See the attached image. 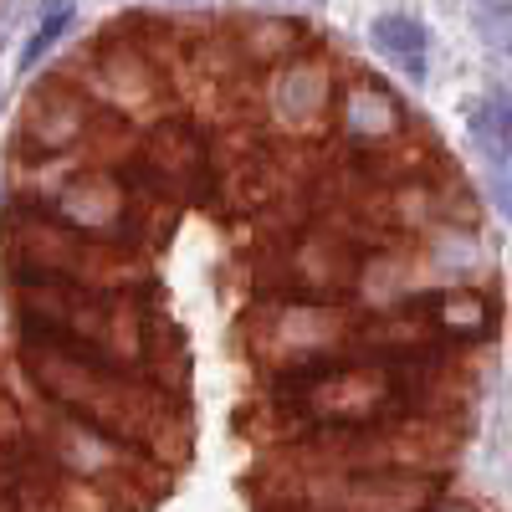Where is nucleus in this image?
I'll use <instances>...</instances> for the list:
<instances>
[{
    "instance_id": "f257e3e1",
    "label": "nucleus",
    "mask_w": 512,
    "mask_h": 512,
    "mask_svg": "<svg viewBox=\"0 0 512 512\" xmlns=\"http://www.w3.org/2000/svg\"><path fill=\"white\" fill-rule=\"evenodd\" d=\"M31 451L41 456L57 472V482L77 487V492H93V497H113V492H134L139 477L149 472L144 451H134L128 441L98 431V425L47 410L41 405V425L31 431Z\"/></svg>"
},
{
    "instance_id": "f03ea898",
    "label": "nucleus",
    "mask_w": 512,
    "mask_h": 512,
    "mask_svg": "<svg viewBox=\"0 0 512 512\" xmlns=\"http://www.w3.org/2000/svg\"><path fill=\"white\" fill-rule=\"evenodd\" d=\"M354 328L359 318L338 303H313V297H262L246 323V344H251V359L267 369H282V364H308V359H323V354H344L354 349Z\"/></svg>"
},
{
    "instance_id": "7ed1b4c3",
    "label": "nucleus",
    "mask_w": 512,
    "mask_h": 512,
    "mask_svg": "<svg viewBox=\"0 0 512 512\" xmlns=\"http://www.w3.org/2000/svg\"><path fill=\"white\" fill-rule=\"evenodd\" d=\"M108 123H123V118L103 113L82 93L77 77L67 82V72H47L21 108L16 144H21V154H31V164H62V159L88 154L108 134Z\"/></svg>"
},
{
    "instance_id": "20e7f679",
    "label": "nucleus",
    "mask_w": 512,
    "mask_h": 512,
    "mask_svg": "<svg viewBox=\"0 0 512 512\" xmlns=\"http://www.w3.org/2000/svg\"><path fill=\"white\" fill-rule=\"evenodd\" d=\"M338 82H344V62L328 47H313L303 57H292L287 67L256 77V113L287 144H308L323 128H333V103Z\"/></svg>"
},
{
    "instance_id": "39448f33",
    "label": "nucleus",
    "mask_w": 512,
    "mask_h": 512,
    "mask_svg": "<svg viewBox=\"0 0 512 512\" xmlns=\"http://www.w3.org/2000/svg\"><path fill=\"white\" fill-rule=\"evenodd\" d=\"M47 210L72 231L82 236L93 251H134L149 231V210L134 205L113 175V164H88L82 159L72 175L57 185V195L47 200Z\"/></svg>"
},
{
    "instance_id": "423d86ee",
    "label": "nucleus",
    "mask_w": 512,
    "mask_h": 512,
    "mask_svg": "<svg viewBox=\"0 0 512 512\" xmlns=\"http://www.w3.org/2000/svg\"><path fill=\"white\" fill-rule=\"evenodd\" d=\"M369 241L349 236L333 221H308L282 241V282L272 297H313V303L349 308L354 272Z\"/></svg>"
},
{
    "instance_id": "0eeeda50",
    "label": "nucleus",
    "mask_w": 512,
    "mask_h": 512,
    "mask_svg": "<svg viewBox=\"0 0 512 512\" xmlns=\"http://www.w3.org/2000/svg\"><path fill=\"white\" fill-rule=\"evenodd\" d=\"M77 82L103 113L128 123L139 108L164 98V62L154 57V47L134 41L128 31H108V36L93 41V52L77 62Z\"/></svg>"
},
{
    "instance_id": "6e6552de",
    "label": "nucleus",
    "mask_w": 512,
    "mask_h": 512,
    "mask_svg": "<svg viewBox=\"0 0 512 512\" xmlns=\"http://www.w3.org/2000/svg\"><path fill=\"white\" fill-rule=\"evenodd\" d=\"M415 113L410 103L384 82L379 72L344 67L338 82V103H333V139L349 154H390L410 139Z\"/></svg>"
},
{
    "instance_id": "1a4fd4ad",
    "label": "nucleus",
    "mask_w": 512,
    "mask_h": 512,
    "mask_svg": "<svg viewBox=\"0 0 512 512\" xmlns=\"http://www.w3.org/2000/svg\"><path fill=\"white\" fill-rule=\"evenodd\" d=\"M405 318H415L446 349H482L502 328V297L497 287H425Z\"/></svg>"
},
{
    "instance_id": "9d476101",
    "label": "nucleus",
    "mask_w": 512,
    "mask_h": 512,
    "mask_svg": "<svg viewBox=\"0 0 512 512\" xmlns=\"http://www.w3.org/2000/svg\"><path fill=\"white\" fill-rule=\"evenodd\" d=\"M420 292H425V282H420L415 246L369 241L364 256H359V272H354L349 313L354 318H395V313H405L415 303Z\"/></svg>"
},
{
    "instance_id": "9b49d317",
    "label": "nucleus",
    "mask_w": 512,
    "mask_h": 512,
    "mask_svg": "<svg viewBox=\"0 0 512 512\" xmlns=\"http://www.w3.org/2000/svg\"><path fill=\"white\" fill-rule=\"evenodd\" d=\"M226 52L236 57V67H251L256 77H267L277 67H287L292 57H303L318 47V36L303 16H277V11H236L226 21Z\"/></svg>"
},
{
    "instance_id": "f8f14e48",
    "label": "nucleus",
    "mask_w": 512,
    "mask_h": 512,
    "mask_svg": "<svg viewBox=\"0 0 512 512\" xmlns=\"http://www.w3.org/2000/svg\"><path fill=\"white\" fill-rule=\"evenodd\" d=\"M415 262L425 287H492L497 251L482 226H436L415 241Z\"/></svg>"
},
{
    "instance_id": "ddd939ff",
    "label": "nucleus",
    "mask_w": 512,
    "mask_h": 512,
    "mask_svg": "<svg viewBox=\"0 0 512 512\" xmlns=\"http://www.w3.org/2000/svg\"><path fill=\"white\" fill-rule=\"evenodd\" d=\"M154 175H164L175 190H195V175L210 169V149L200 139V128L190 118H159L144 128V154Z\"/></svg>"
},
{
    "instance_id": "4468645a",
    "label": "nucleus",
    "mask_w": 512,
    "mask_h": 512,
    "mask_svg": "<svg viewBox=\"0 0 512 512\" xmlns=\"http://www.w3.org/2000/svg\"><path fill=\"white\" fill-rule=\"evenodd\" d=\"M369 47L390 62L410 88L431 82V26L415 11H379L369 21Z\"/></svg>"
},
{
    "instance_id": "2eb2a0df",
    "label": "nucleus",
    "mask_w": 512,
    "mask_h": 512,
    "mask_svg": "<svg viewBox=\"0 0 512 512\" xmlns=\"http://www.w3.org/2000/svg\"><path fill=\"white\" fill-rule=\"evenodd\" d=\"M72 26H77V6H41L31 31L16 41V77H31V67L47 62L62 36H72Z\"/></svg>"
},
{
    "instance_id": "dca6fc26",
    "label": "nucleus",
    "mask_w": 512,
    "mask_h": 512,
    "mask_svg": "<svg viewBox=\"0 0 512 512\" xmlns=\"http://www.w3.org/2000/svg\"><path fill=\"white\" fill-rule=\"evenodd\" d=\"M466 21H472V31L487 41L492 52L512 57V0H482V6L466 11Z\"/></svg>"
},
{
    "instance_id": "f3484780",
    "label": "nucleus",
    "mask_w": 512,
    "mask_h": 512,
    "mask_svg": "<svg viewBox=\"0 0 512 512\" xmlns=\"http://www.w3.org/2000/svg\"><path fill=\"white\" fill-rule=\"evenodd\" d=\"M482 103L492 108V118L502 123V134L512 139V82H492V88L482 93Z\"/></svg>"
},
{
    "instance_id": "a211bd4d",
    "label": "nucleus",
    "mask_w": 512,
    "mask_h": 512,
    "mask_svg": "<svg viewBox=\"0 0 512 512\" xmlns=\"http://www.w3.org/2000/svg\"><path fill=\"white\" fill-rule=\"evenodd\" d=\"M431 512H482V507H477V502H461V497H441Z\"/></svg>"
},
{
    "instance_id": "6ab92c4d",
    "label": "nucleus",
    "mask_w": 512,
    "mask_h": 512,
    "mask_svg": "<svg viewBox=\"0 0 512 512\" xmlns=\"http://www.w3.org/2000/svg\"><path fill=\"white\" fill-rule=\"evenodd\" d=\"M16 21H21V11H11V6H6V11H0V52H6V31H11Z\"/></svg>"
}]
</instances>
